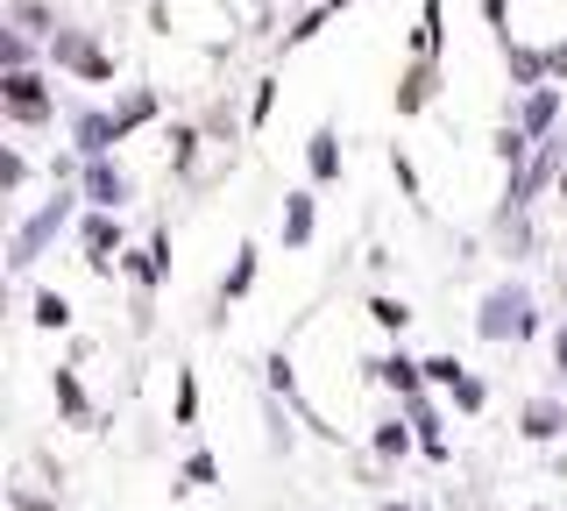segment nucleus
I'll use <instances>...</instances> for the list:
<instances>
[{"label":"nucleus","mask_w":567,"mask_h":511,"mask_svg":"<svg viewBox=\"0 0 567 511\" xmlns=\"http://www.w3.org/2000/svg\"><path fill=\"white\" fill-rule=\"evenodd\" d=\"M79 192H85V206H100V214H128L135 206V178H128L121 156H85Z\"/></svg>","instance_id":"0eeeda50"},{"label":"nucleus","mask_w":567,"mask_h":511,"mask_svg":"<svg viewBox=\"0 0 567 511\" xmlns=\"http://www.w3.org/2000/svg\"><path fill=\"white\" fill-rule=\"evenodd\" d=\"M29 327L35 334H71L79 327V306H71L58 285H29Z\"/></svg>","instance_id":"6ab92c4d"},{"label":"nucleus","mask_w":567,"mask_h":511,"mask_svg":"<svg viewBox=\"0 0 567 511\" xmlns=\"http://www.w3.org/2000/svg\"><path fill=\"white\" fill-rule=\"evenodd\" d=\"M35 58H50V43L22 37V29H8V37H0V72H35Z\"/></svg>","instance_id":"7c9ffc66"},{"label":"nucleus","mask_w":567,"mask_h":511,"mask_svg":"<svg viewBox=\"0 0 567 511\" xmlns=\"http://www.w3.org/2000/svg\"><path fill=\"white\" fill-rule=\"evenodd\" d=\"M447 398H454V412H461V419H483V412H489V384H483V377H475V369H468V377H461V384H454V391H447Z\"/></svg>","instance_id":"f704fd0d"},{"label":"nucleus","mask_w":567,"mask_h":511,"mask_svg":"<svg viewBox=\"0 0 567 511\" xmlns=\"http://www.w3.org/2000/svg\"><path fill=\"white\" fill-rule=\"evenodd\" d=\"M412 58H433L447 64V0H419V29H412Z\"/></svg>","instance_id":"aec40b11"},{"label":"nucleus","mask_w":567,"mask_h":511,"mask_svg":"<svg viewBox=\"0 0 567 511\" xmlns=\"http://www.w3.org/2000/svg\"><path fill=\"white\" fill-rule=\"evenodd\" d=\"M532 313H539V298H532L518 277H496V285L475 298V341H489V348H504V341H525V327H532Z\"/></svg>","instance_id":"f03ea898"},{"label":"nucleus","mask_w":567,"mask_h":511,"mask_svg":"<svg viewBox=\"0 0 567 511\" xmlns=\"http://www.w3.org/2000/svg\"><path fill=\"white\" fill-rule=\"evenodd\" d=\"M199 129H206V143H213V150H227V156H235V135H241V114H235V108H227V100H213V108L199 114Z\"/></svg>","instance_id":"473e14b6"},{"label":"nucleus","mask_w":567,"mask_h":511,"mask_svg":"<svg viewBox=\"0 0 567 511\" xmlns=\"http://www.w3.org/2000/svg\"><path fill=\"white\" fill-rule=\"evenodd\" d=\"M560 108H567V85H532V93H518L504 114L518 121V129L532 135V143H546V135L560 129Z\"/></svg>","instance_id":"f8f14e48"},{"label":"nucleus","mask_w":567,"mask_h":511,"mask_svg":"<svg viewBox=\"0 0 567 511\" xmlns=\"http://www.w3.org/2000/svg\"><path fill=\"white\" fill-rule=\"evenodd\" d=\"M327 8H333V14H348V8H354V0H327Z\"/></svg>","instance_id":"49530a36"},{"label":"nucleus","mask_w":567,"mask_h":511,"mask_svg":"<svg viewBox=\"0 0 567 511\" xmlns=\"http://www.w3.org/2000/svg\"><path fill=\"white\" fill-rule=\"evenodd\" d=\"M29 178H35L29 150H14V143H8V164H0V192H8V200H22V192H29Z\"/></svg>","instance_id":"c9c22d12"},{"label":"nucleus","mask_w":567,"mask_h":511,"mask_svg":"<svg viewBox=\"0 0 567 511\" xmlns=\"http://www.w3.org/2000/svg\"><path fill=\"white\" fill-rule=\"evenodd\" d=\"M362 263H369V270H377V277H390V263H398V256H390L383 242H369V256H362Z\"/></svg>","instance_id":"79ce46f5"},{"label":"nucleus","mask_w":567,"mask_h":511,"mask_svg":"<svg viewBox=\"0 0 567 511\" xmlns=\"http://www.w3.org/2000/svg\"><path fill=\"white\" fill-rule=\"evenodd\" d=\"M319 242V185H291L277 206V249L284 256H306Z\"/></svg>","instance_id":"6e6552de"},{"label":"nucleus","mask_w":567,"mask_h":511,"mask_svg":"<svg viewBox=\"0 0 567 511\" xmlns=\"http://www.w3.org/2000/svg\"><path fill=\"white\" fill-rule=\"evenodd\" d=\"M461 377H468V362H461V356H454V348H440V356H425V384H433V391H440V398H447V391H454V384H461Z\"/></svg>","instance_id":"72a5a7b5"},{"label":"nucleus","mask_w":567,"mask_h":511,"mask_svg":"<svg viewBox=\"0 0 567 511\" xmlns=\"http://www.w3.org/2000/svg\"><path fill=\"white\" fill-rule=\"evenodd\" d=\"M270 114H277V72H262L248 93V129H270Z\"/></svg>","instance_id":"e433bc0d"},{"label":"nucleus","mask_w":567,"mask_h":511,"mask_svg":"<svg viewBox=\"0 0 567 511\" xmlns=\"http://www.w3.org/2000/svg\"><path fill=\"white\" fill-rule=\"evenodd\" d=\"M518 433L532 440V448H554V440L567 433V405H560V398H525V412H518Z\"/></svg>","instance_id":"412c9836"},{"label":"nucleus","mask_w":567,"mask_h":511,"mask_svg":"<svg viewBox=\"0 0 567 511\" xmlns=\"http://www.w3.org/2000/svg\"><path fill=\"white\" fill-rule=\"evenodd\" d=\"M383 164H390V185H398V200L412 206L419 221L433 214V206H425V171L412 164V150H404V143H390V150H383Z\"/></svg>","instance_id":"5701e85b"},{"label":"nucleus","mask_w":567,"mask_h":511,"mask_svg":"<svg viewBox=\"0 0 567 511\" xmlns=\"http://www.w3.org/2000/svg\"><path fill=\"white\" fill-rule=\"evenodd\" d=\"M433 100H440V64L433 58H404L398 64V85H390V108H398V121H419Z\"/></svg>","instance_id":"9b49d317"},{"label":"nucleus","mask_w":567,"mask_h":511,"mask_svg":"<svg viewBox=\"0 0 567 511\" xmlns=\"http://www.w3.org/2000/svg\"><path fill=\"white\" fill-rule=\"evenodd\" d=\"M156 114H164V93H156V85H128V93H121V108H114V121H121V143H128V135H142Z\"/></svg>","instance_id":"393cba45"},{"label":"nucleus","mask_w":567,"mask_h":511,"mask_svg":"<svg viewBox=\"0 0 567 511\" xmlns=\"http://www.w3.org/2000/svg\"><path fill=\"white\" fill-rule=\"evenodd\" d=\"M8 22L14 29H22V37H35V43H50V37H58V8H43V0H14V8H8Z\"/></svg>","instance_id":"c85d7f7f"},{"label":"nucleus","mask_w":567,"mask_h":511,"mask_svg":"<svg viewBox=\"0 0 567 511\" xmlns=\"http://www.w3.org/2000/svg\"><path fill=\"white\" fill-rule=\"evenodd\" d=\"M369 511H412V504H404V498H377V504H369Z\"/></svg>","instance_id":"37998d69"},{"label":"nucleus","mask_w":567,"mask_h":511,"mask_svg":"<svg viewBox=\"0 0 567 511\" xmlns=\"http://www.w3.org/2000/svg\"><path fill=\"white\" fill-rule=\"evenodd\" d=\"M14 511H58V504H50L43 490H14Z\"/></svg>","instance_id":"a19ab883"},{"label":"nucleus","mask_w":567,"mask_h":511,"mask_svg":"<svg viewBox=\"0 0 567 511\" xmlns=\"http://www.w3.org/2000/svg\"><path fill=\"white\" fill-rule=\"evenodd\" d=\"M546 72H554V85H567V37L546 43Z\"/></svg>","instance_id":"ea45409f"},{"label":"nucleus","mask_w":567,"mask_h":511,"mask_svg":"<svg viewBox=\"0 0 567 511\" xmlns=\"http://www.w3.org/2000/svg\"><path fill=\"white\" fill-rule=\"evenodd\" d=\"M121 285L128 292H164L171 285V227H150V235L121 256Z\"/></svg>","instance_id":"9d476101"},{"label":"nucleus","mask_w":567,"mask_h":511,"mask_svg":"<svg viewBox=\"0 0 567 511\" xmlns=\"http://www.w3.org/2000/svg\"><path fill=\"white\" fill-rule=\"evenodd\" d=\"M171 427H199V369L192 362L171 369Z\"/></svg>","instance_id":"cd10ccee"},{"label":"nucleus","mask_w":567,"mask_h":511,"mask_svg":"<svg viewBox=\"0 0 567 511\" xmlns=\"http://www.w3.org/2000/svg\"><path fill=\"white\" fill-rule=\"evenodd\" d=\"M164 150H171V178L192 185V178H199V156H206V129H199V121H171Z\"/></svg>","instance_id":"f3484780"},{"label":"nucleus","mask_w":567,"mask_h":511,"mask_svg":"<svg viewBox=\"0 0 567 511\" xmlns=\"http://www.w3.org/2000/svg\"><path fill=\"white\" fill-rule=\"evenodd\" d=\"M532 150H539V143H532V135L518 129V121H496V129H489V156H496V164H504V178H518V171L532 164Z\"/></svg>","instance_id":"b1692460"},{"label":"nucleus","mask_w":567,"mask_h":511,"mask_svg":"<svg viewBox=\"0 0 567 511\" xmlns=\"http://www.w3.org/2000/svg\"><path fill=\"white\" fill-rule=\"evenodd\" d=\"M496 58H504V79H511V93H532V85H554V72H546V50H532L518 37H504L496 43Z\"/></svg>","instance_id":"dca6fc26"},{"label":"nucleus","mask_w":567,"mask_h":511,"mask_svg":"<svg viewBox=\"0 0 567 511\" xmlns=\"http://www.w3.org/2000/svg\"><path fill=\"white\" fill-rule=\"evenodd\" d=\"M327 22H333L327 0H319V8H306V14H291V29H284L277 50H306V43H319V37H327Z\"/></svg>","instance_id":"2f4dec72"},{"label":"nucleus","mask_w":567,"mask_h":511,"mask_svg":"<svg viewBox=\"0 0 567 511\" xmlns=\"http://www.w3.org/2000/svg\"><path fill=\"white\" fill-rule=\"evenodd\" d=\"M0 114H8V129H58V79L0 72Z\"/></svg>","instance_id":"20e7f679"},{"label":"nucleus","mask_w":567,"mask_h":511,"mask_svg":"<svg viewBox=\"0 0 567 511\" xmlns=\"http://www.w3.org/2000/svg\"><path fill=\"white\" fill-rule=\"evenodd\" d=\"M256 277H262V242L248 235V242H235V256H227L220 285H213V298H206V327H213V334H220V327H227V313H235L241 298L256 292Z\"/></svg>","instance_id":"423d86ee"},{"label":"nucleus","mask_w":567,"mask_h":511,"mask_svg":"<svg viewBox=\"0 0 567 511\" xmlns=\"http://www.w3.org/2000/svg\"><path fill=\"white\" fill-rule=\"evenodd\" d=\"M262 391L284 398V405L306 398V391H298V369H291V356H284V348H270V356H262Z\"/></svg>","instance_id":"c756f323"},{"label":"nucleus","mask_w":567,"mask_h":511,"mask_svg":"<svg viewBox=\"0 0 567 511\" xmlns=\"http://www.w3.org/2000/svg\"><path fill=\"white\" fill-rule=\"evenodd\" d=\"M64 129H71V150H79V156H114V150H121L114 108H71Z\"/></svg>","instance_id":"4468645a"},{"label":"nucleus","mask_w":567,"mask_h":511,"mask_svg":"<svg viewBox=\"0 0 567 511\" xmlns=\"http://www.w3.org/2000/svg\"><path fill=\"white\" fill-rule=\"evenodd\" d=\"M369 327H377V334H390V341H404V327H412L419 320V313H412V298H398V292H369Z\"/></svg>","instance_id":"a878e982"},{"label":"nucleus","mask_w":567,"mask_h":511,"mask_svg":"<svg viewBox=\"0 0 567 511\" xmlns=\"http://www.w3.org/2000/svg\"><path fill=\"white\" fill-rule=\"evenodd\" d=\"M50 72H64V79H79V85H114V72H121V58L114 50H100V37L93 29H58L50 37Z\"/></svg>","instance_id":"39448f33"},{"label":"nucleus","mask_w":567,"mask_h":511,"mask_svg":"<svg viewBox=\"0 0 567 511\" xmlns=\"http://www.w3.org/2000/svg\"><path fill=\"white\" fill-rule=\"evenodd\" d=\"M79 214H85V192L79 185H50L43 200L14 221V235H8V277H29L35 263H43L71 227H79Z\"/></svg>","instance_id":"f257e3e1"},{"label":"nucleus","mask_w":567,"mask_h":511,"mask_svg":"<svg viewBox=\"0 0 567 511\" xmlns=\"http://www.w3.org/2000/svg\"><path fill=\"white\" fill-rule=\"evenodd\" d=\"M50 398H58L64 427H93V419H100V405H93V391H85L79 362H58V369H50Z\"/></svg>","instance_id":"2eb2a0df"},{"label":"nucleus","mask_w":567,"mask_h":511,"mask_svg":"<svg viewBox=\"0 0 567 511\" xmlns=\"http://www.w3.org/2000/svg\"><path fill=\"white\" fill-rule=\"evenodd\" d=\"M475 14H483V29H489L496 43L511 37V0H475Z\"/></svg>","instance_id":"4c0bfd02"},{"label":"nucleus","mask_w":567,"mask_h":511,"mask_svg":"<svg viewBox=\"0 0 567 511\" xmlns=\"http://www.w3.org/2000/svg\"><path fill=\"white\" fill-rule=\"evenodd\" d=\"M404 412H412V427H419V454H425V462H454V448H447V419H440L433 391H425V398H412Z\"/></svg>","instance_id":"4be33fe9"},{"label":"nucleus","mask_w":567,"mask_h":511,"mask_svg":"<svg viewBox=\"0 0 567 511\" xmlns=\"http://www.w3.org/2000/svg\"><path fill=\"white\" fill-rule=\"evenodd\" d=\"M546 362H554V377L567 384V320H554V334H546Z\"/></svg>","instance_id":"58836bf2"},{"label":"nucleus","mask_w":567,"mask_h":511,"mask_svg":"<svg viewBox=\"0 0 567 511\" xmlns=\"http://www.w3.org/2000/svg\"><path fill=\"white\" fill-rule=\"evenodd\" d=\"M554 200H560V206H567V171H560V185H554Z\"/></svg>","instance_id":"a18cd8bd"},{"label":"nucleus","mask_w":567,"mask_h":511,"mask_svg":"<svg viewBox=\"0 0 567 511\" xmlns=\"http://www.w3.org/2000/svg\"><path fill=\"white\" fill-rule=\"evenodd\" d=\"M554 292H560V306H567V263H560V277H554Z\"/></svg>","instance_id":"c03bdc74"},{"label":"nucleus","mask_w":567,"mask_h":511,"mask_svg":"<svg viewBox=\"0 0 567 511\" xmlns=\"http://www.w3.org/2000/svg\"><path fill=\"white\" fill-rule=\"evenodd\" d=\"M71 242H79L85 277H100V285H114V277H121V256L135 249V242H128V221H121V214H100V206H85V214H79Z\"/></svg>","instance_id":"7ed1b4c3"},{"label":"nucleus","mask_w":567,"mask_h":511,"mask_svg":"<svg viewBox=\"0 0 567 511\" xmlns=\"http://www.w3.org/2000/svg\"><path fill=\"white\" fill-rule=\"evenodd\" d=\"M341 171H348V143H341V121H319V129L306 135V185H341Z\"/></svg>","instance_id":"ddd939ff"},{"label":"nucleus","mask_w":567,"mask_h":511,"mask_svg":"<svg viewBox=\"0 0 567 511\" xmlns=\"http://www.w3.org/2000/svg\"><path fill=\"white\" fill-rule=\"evenodd\" d=\"M213 483H220V454L192 448L185 462H177V476H171V498H192V490H213Z\"/></svg>","instance_id":"bb28decb"},{"label":"nucleus","mask_w":567,"mask_h":511,"mask_svg":"<svg viewBox=\"0 0 567 511\" xmlns=\"http://www.w3.org/2000/svg\"><path fill=\"white\" fill-rule=\"evenodd\" d=\"M412 448H419V427H412V412H404V405L369 427V454H377V462H404Z\"/></svg>","instance_id":"a211bd4d"},{"label":"nucleus","mask_w":567,"mask_h":511,"mask_svg":"<svg viewBox=\"0 0 567 511\" xmlns=\"http://www.w3.org/2000/svg\"><path fill=\"white\" fill-rule=\"evenodd\" d=\"M362 377L369 384H383L398 405H412V398H425L433 384H425V356H412V348H383V356H369L362 362Z\"/></svg>","instance_id":"1a4fd4ad"}]
</instances>
